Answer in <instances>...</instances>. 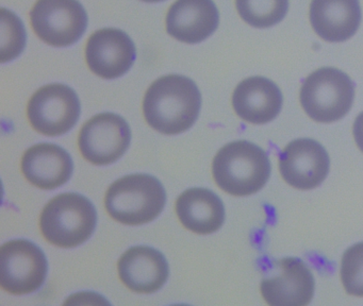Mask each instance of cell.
<instances>
[{"label":"cell","mask_w":363,"mask_h":306,"mask_svg":"<svg viewBox=\"0 0 363 306\" xmlns=\"http://www.w3.org/2000/svg\"><path fill=\"white\" fill-rule=\"evenodd\" d=\"M310 23L314 32L329 42L350 40L361 23L359 0H312Z\"/></svg>","instance_id":"17"},{"label":"cell","mask_w":363,"mask_h":306,"mask_svg":"<svg viewBox=\"0 0 363 306\" xmlns=\"http://www.w3.org/2000/svg\"><path fill=\"white\" fill-rule=\"evenodd\" d=\"M352 133H354V142H356L357 146L363 152V112H361L357 116L354 128H352Z\"/></svg>","instance_id":"22"},{"label":"cell","mask_w":363,"mask_h":306,"mask_svg":"<svg viewBox=\"0 0 363 306\" xmlns=\"http://www.w3.org/2000/svg\"><path fill=\"white\" fill-rule=\"evenodd\" d=\"M26 32L22 21L7 8H1V63L12 61L24 50Z\"/></svg>","instance_id":"20"},{"label":"cell","mask_w":363,"mask_h":306,"mask_svg":"<svg viewBox=\"0 0 363 306\" xmlns=\"http://www.w3.org/2000/svg\"><path fill=\"white\" fill-rule=\"evenodd\" d=\"M142 1H145V2H160V1H164V0H142Z\"/></svg>","instance_id":"23"},{"label":"cell","mask_w":363,"mask_h":306,"mask_svg":"<svg viewBox=\"0 0 363 306\" xmlns=\"http://www.w3.org/2000/svg\"><path fill=\"white\" fill-rule=\"evenodd\" d=\"M176 214L189 231L208 235L220 229L225 220V208L216 193L207 188L186 189L176 201Z\"/></svg>","instance_id":"18"},{"label":"cell","mask_w":363,"mask_h":306,"mask_svg":"<svg viewBox=\"0 0 363 306\" xmlns=\"http://www.w3.org/2000/svg\"><path fill=\"white\" fill-rule=\"evenodd\" d=\"M201 95L194 81L179 74L157 79L146 91L143 115L150 127L165 135L190 129L199 115Z\"/></svg>","instance_id":"1"},{"label":"cell","mask_w":363,"mask_h":306,"mask_svg":"<svg viewBox=\"0 0 363 306\" xmlns=\"http://www.w3.org/2000/svg\"><path fill=\"white\" fill-rule=\"evenodd\" d=\"M354 85L341 70L323 67L303 81L301 103L308 116L318 123H329L343 118L352 108Z\"/></svg>","instance_id":"5"},{"label":"cell","mask_w":363,"mask_h":306,"mask_svg":"<svg viewBox=\"0 0 363 306\" xmlns=\"http://www.w3.org/2000/svg\"><path fill=\"white\" fill-rule=\"evenodd\" d=\"M328 153L310 138H299L286 144L279 155V170L284 180L297 189L320 186L329 171Z\"/></svg>","instance_id":"11"},{"label":"cell","mask_w":363,"mask_h":306,"mask_svg":"<svg viewBox=\"0 0 363 306\" xmlns=\"http://www.w3.org/2000/svg\"><path fill=\"white\" fill-rule=\"evenodd\" d=\"M238 13L255 28L273 27L286 17L289 0H235Z\"/></svg>","instance_id":"19"},{"label":"cell","mask_w":363,"mask_h":306,"mask_svg":"<svg viewBox=\"0 0 363 306\" xmlns=\"http://www.w3.org/2000/svg\"><path fill=\"white\" fill-rule=\"evenodd\" d=\"M22 172L26 180L38 188L52 191L71 178L74 164L71 155L55 144L30 147L22 157Z\"/></svg>","instance_id":"15"},{"label":"cell","mask_w":363,"mask_h":306,"mask_svg":"<svg viewBox=\"0 0 363 306\" xmlns=\"http://www.w3.org/2000/svg\"><path fill=\"white\" fill-rule=\"evenodd\" d=\"M48 270L43 251L29 240H11L0 249V286L11 295H28L41 288Z\"/></svg>","instance_id":"6"},{"label":"cell","mask_w":363,"mask_h":306,"mask_svg":"<svg viewBox=\"0 0 363 306\" xmlns=\"http://www.w3.org/2000/svg\"><path fill=\"white\" fill-rule=\"evenodd\" d=\"M135 60V44L122 30H99L86 42V64L91 72L101 78L111 80L124 76Z\"/></svg>","instance_id":"12"},{"label":"cell","mask_w":363,"mask_h":306,"mask_svg":"<svg viewBox=\"0 0 363 306\" xmlns=\"http://www.w3.org/2000/svg\"><path fill=\"white\" fill-rule=\"evenodd\" d=\"M220 14L213 0H176L167 12V31L172 38L196 44L218 29Z\"/></svg>","instance_id":"13"},{"label":"cell","mask_w":363,"mask_h":306,"mask_svg":"<svg viewBox=\"0 0 363 306\" xmlns=\"http://www.w3.org/2000/svg\"><path fill=\"white\" fill-rule=\"evenodd\" d=\"M279 87L264 76L242 81L233 95V106L240 118L252 125H264L275 119L282 108Z\"/></svg>","instance_id":"16"},{"label":"cell","mask_w":363,"mask_h":306,"mask_svg":"<svg viewBox=\"0 0 363 306\" xmlns=\"http://www.w3.org/2000/svg\"><path fill=\"white\" fill-rule=\"evenodd\" d=\"M167 193L160 181L150 174H129L108 188L105 208L109 216L127 225L152 222L162 212Z\"/></svg>","instance_id":"3"},{"label":"cell","mask_w":363,"mask_h":306,"mask_svg":"<svg viewBox=\"0 0 363 306\" xmlns=\"http://www.w3.org/2000/svg\"><path fill=\"white\" fill-rule=\"evenodd\" d=\"M341 280L348 295L363 298V242L354 244L344 253Z\"/></svg>","instance_id":"21"},{"label":"cell","mask_w":363,"mask_h":306,"mask_svg":"<svg viewBox=\"0 0 363 306\" xmlns=\"http://www.w3.org/2000/svg\"><path fill=\"white\" fill-rule=\"evenodd\" d=\"M212 174L225 193L244 197L258 193L271 176L267 152L247 140H237L223 147L214 157Z\"/></svg>","instance_id":"2"},{"label":"cell","mask_w":363,"mask_h":306,"mask_svg":"<svg viewBox=\"0 0 363 306\" xmlns=\"http://www.w3.org/2000/svg\"><path fill=\"white\" fill-rule=\"evenodd\" d=\"M94 205L84 196L65 193L50 200L40 216V230L50 244L76 248L92 236L96 227Z\"/></svg>","instance_id":"4"},{"label":"cell","mask_w":363,"mask_h":306,"mask_svg":"<svg viewBox=\"0 0 363 306\" xmlns=\"http://www.w3.org/2000/svg\"><path fill=\"white\" fill-rule=\"evenodd\" d=\"M118 271L123 284L137 293H154L169 278V264L162 253L150 246L128 249L121 256Z\"/></svg>","instance_id":"14"},{"label":"cell","mask_w":363,"mask_h":306,"mask_svg":"<svg viewBox=\"0 0 363 306\" xmlns=\"http://www.w3.org/2000/svg\"><path fill=\"white\" fill-rule=\"evenodd\" d=\"M260 289L263 299L269 305H308L313 298V274L301 259H278L265 273Z\"/></svg>","instance_id":"10"},{"label":"cell","mask_w":363,"mask_h":306,"mask_svg":"<svg viewBox=\"0 0 363 306\" xmlns=\"http://www.w3.org/2000/svg\"><path fill=\"white\" fill-rule=\"evenodd\" d=\"M33 31L54 47H67L82 38L88 15L78 0H38L30 11Z\"/></svg>","instance_id":"8"},{"label":"cell","mask_w":363,"mask_h":306,"mask_svg":"<svg viewBox=\"0 0 363 306\" xmlns=\"http://www.w3.org/2000/svg\"><path fill=\"white\" fill-rule=\"evenodd\" d=\"M130 140V128L122 116L103 113L95 115L82 125L78 136V148L86 161L96 166H106L123 157Z\"/></svg>","instance_id":"9"},{"label":"cell","mask_w":363,"mask_h":306,"mask_svg":"<svg viewBox=\"0 0 363 306\" xmlns=\"http://www.w3.org/2000/svg\"><path fill=\"white\" fill-rule=\"evenodd\" d=\"M80 116L77 94L67 85L55 83L33 94L27 106L31 127L45 136H60L73 129Z\"/></svg>","instance_id":"7"}]
</instances>
